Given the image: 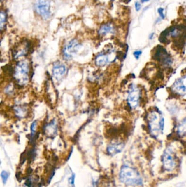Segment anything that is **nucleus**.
<instances>
[{
  "label": "nucleus",
  "mask_w": 186,
  "mask_h": 187,
  "mask_svg": "<svg viewBox=\"0 0 186 187\" xmlns=\"http://www.w3.org/2000/svg\"><path fill=\"white\" fill-rule=\"evenodd\" d=\"M113 31V27L109 24H104L101 26L98 31V34L101 36H105L106 34L111 32Z\"/></svg>",
  "instance_id": "nucleus-15"
},
{
  "label": "nucleus",
  "mask_w": 186,
  "mask_h": 187,
  "mask_svg": "<svg viewBox=\"0 0 186 187\" xmlns=\"http://www.w3.org/2000/svg\"><path fill=\"white\" fill-rule=\"evenodd\" d=\"M135 10H136V12L139 11L141 9V4H140L139 2H135Z\"/></svg>",
  "instance_id": "nucleus-22"
},
{
  "label": "nucleus",
  "mask_w": 186,
  "mask_h": 187,
  "mask_svg": "<svg viewBox=\"0 0 186 187\" xmlns=\"http://www.w3.org/2000/svg\"><path fill=\"white\" fill-rule=\"evenodd\" d=\"M176 133L180 137L186 136V117L182 119L177 125Z\"/></svg>",
  "instance_id": "nucleus-14"
},
{
  "label": "nucleus",
  "mask_w": 186,
  "mask_h": 187,
  "mask_svg": "<svg viewBox=\"0 0 186 187\" xmlns=\"http://www.w3.org/2000/svg\"><path fill=\"white\" fill-rule=\"evenodd\" d=\"M32 169H31V167H29V168L27 169V174H30L32 173Z\"/></svg>",
  "instance_id": "nucleus-25"
},
{
  "label": "nucleus",
  "mask_w": 186,
  "mask_h": 187,
  "mask_svg": "<svg viewBox=\"0 0 186 187\" xmlns=\"http://www.w3.org/2000/svg\"><path fill=\"white\" fill-rule=\"evenodd\" d=\"M142 54L141 51H136L133 53V55L134 56L136 59H139L140 56Z\"/></svg>",
  "instance_id": "nucleus-21"
},
{
  "label": "nucleus",
  "mask_w": 186,
  "mask_h": 187,
  "mask_svg": "<svg viewBox=\"0 0 186 187\" xmlns=\"http://www.w3.org/2000/svg\"></svg>",
  "instance_id": "nucleus-28"
},
{
  "label": "nucleus",
  "mask_w": 186,
  "mask_h": 187,
  "mask_svg": "<svg viewBox=\"0 0 186 187\" xmlns=\"http://www.w3.org/2000/svg\"><path fill=\"white\" fill-rule=\"evenodd\" d=\"M81 44L76 39H72L64 46L63 49V56L66 60H70L76 54L81 48Z\"/></svg>",
  "instance_id": "nucleus-6"
},
{
  "label": "nucleus",
  "mask_w": 186,
  "mask_h": 187,
  "mask_svg": "<svg viewBox=\"0 0 186 187\" xmlns=\"http://www.w3.org/2000/svg\"><path fill=\"white\" fill-rule=\"evenodd\" d=\"M120 179L127 186H139L143 184V179L137 170L128 166H123L120 174Z\"/></svg>",
  "instance_id": "nucleus-2"
},
{
  "label": "nucleus",
  "mask_w": 186,
  "mask_h": 187,
  "mask_svg": "<svg viewBox=\"0 0 186 187\" xmlns=\"http://www.w3.org/2000/svg\"><path fill=\"white\" fill-rule=\"evenodd\" d=\"M149 131L152 136L157 137L162 134L164 128V118L160 111L152 110L147 116Z\"/></svg>",
  "instance_id": "nucleus-1"
},
{
  "label": "nucleus",
  "mask_w": 186,
  "mask_h": 187,
  "mask_svg": "<svg viewBox=\"0 0 186 187\" xmlns=\"http://www.w3.org/2000/svg\"><path fill=\"white\" fill-rule=\"evenodd\" d=\"M25 185L27 187H31L32 186V182H31V180L30 179H28L25 182Z\"/></svg>",
  "instance_id": "nucleus-24"
},
{
  "label": "nucleus",
  "mask_w": 186,
  "mask_h": 187,
  "mask_svg": "<svg viewBox=\"0 0 186 187\" xmlns=\"http://www.w3.org/2000/svg\"><path fill=\"white\" fill-rule=\"evenodd\" d=\"M150 0H141V3H145V2H148Z\"/></svg>",
  "instance_id": "nucleus-27"
},
{
  "label": "nucleus",
  "mask_w": 186,
  "mask_h": 187,
  "mask_svg": "<svg viewBox=\"0 0 186 187\" xmlns=\"http://www.w3.org/2000/svg\"><path fill=\"white\" fill-rule=\"evenodd\" d=\"M157 12L159 14L161 19H164L165 18V15H164V9L162 8V7H160V8H159L157 9Z\"/></svg>",
  "instance_id": "nucleus-20"
},
{
  "label": "nucleus",
  "mask_w": 186,
  "mask_h": 187,
  "mask_svg": "<svg viewBox=\"0 0 186 187\" xmlns=\"http://www.w3.org/2000/svg\"><path fill=\"white\" fill-rule=\"evenodd\" d=\"M30 64L26 60H22L17 64L13 76L19 85H25L27 84L30 78Z\"/></svg>",
  "instance_id": "nucleus-3"
},
{
  "label": "nucleus",
  "mask_w": 186,
  "mask_h": 187,
  "mask_svg": "<svg viewBox=\"0 0 186 187\" xmlns=\"http://www.w3.org/2000/svg\"><path fill=\"white\" fill-rule=\"evenodd\" d=\"M172 93L179 96L186 95V75L178 78L171 86Z\"/></svg>",
  "instance_id": "nucleus-8"
},
{
  "label": "nucleus",
  "mask_w": 186,
  "mask_h": 187,
  "mask_svg": "<svg viewBox=\"0 0 186 187\" xmlns=\"http://www.w3.org/2000/svg\"><path fill=\"white\" fill-rule=\"evenodd\" d=\"M153 59L159 63L165 66H169L173 63V60L165 48L161 46L156 47L154 54H153Z\"/></svg>",
  "instance_id": "nucleus-4"
},
{
  "label": "nucleus",
  "mask_w": 186,
  "mask_h": 187,
  "mask_svg": "<svg viewBox=\"0 0 186 187\" xmlns=\"http://www.w3.org/2000/svg\"><path fill=\"white\" fill-rule=\"evenodd\" d=\"M52 71L53 76L56 79L59 80L66 75L67 71V69L64 64L60 63H56L54 65Z\"/></svg>",
  "instance_id": "nucleus-10"
},
{
  "label": "nucleus",
  "mask_w": 186,
  "mask_h": 187,
  "mask_svg": "<svg viewBox=\"0 0 186 187\" xmlns=\"http://www.w3.org/2000/svg\"><path fill=\"white\" fill-rule=\"evenodd\" d=\"M124 147V144L122 142L115 143L109 145L107 148V152L110 155H115L122 152Z\"/></svg>",
  "instance_id": "nucleus-13"
},
{
  "label": "nucleus",
  "mask_w": 186,
  "mask_h": 187,
  "mask_svg": "<svg viewBox=\"0 0 186 187\" xmlns=\"http://www.w3.org/2000/svg\"><path fill=\"white\" fill-rule=\"evenodd\" d=\"M15 112L17 116L23 118L26 114V110L23 107L17 106L15 108Z\"/></svg>",
  "instance_id": "nucleus-17"
},
{
  "label": "nucleus",
  "mask_w": 186,
  "mask_h": 187,
  "mask_svg": "<svg viewBox=\"0 0 186 187\" xmlns=\"http://www.w3.org/2000/svg\"><path fill=\"white\" fill-rule=\"evenodd\" d=\"M37 126V121H34V122L32 123V124H31V136H32V137H33L34 135V134H35Z\"/></svg>",
  "instance_id": "nucleus-19"
},
{
  "label": "nucleus",
  "mask_w": 186,
  "mask_h": 187,
  "mask_svg": "<svg viewBox=\"0 0 186 187\" xmlns=\"http://www.w3.org/2000/svg\"><path fill=\"white\" fill-rule=\"evenodd\" d=\"M153 36H154V33H152L151 34H150V36H149V38H150V39H152V38H153Z\"/></svg>",
  "instance_id": "nucleus-26"
},
{
  "label": "nucleus",
  "mask_w": 186,
  "mask_h": 187,
  "mask_svg": "<svg viewBox=\"0 0 186 187\" xmlns=\"http://www.w3.org/2000/svg\"><path fill=\"white\" fill-rule=\"evenodd\" d=\"M141 98V91L136 85H131L127 97L128 106L131 109H135L139 106Z\"/></svg>",
  "instance_id": "nucleus-5"
},
{
  "label": "nucleus",
  "mask_w": 186,
  "mask_h": 187,
  "mask_svg": "<svg viewBox=\"0 0 186 187\" xmlns=\"http://www.w3.org/2000/svg\"><path fill=\"white\" fill-rule=\"evenodd\" d=\"M1 178L2 179L3 183V184H6L7 182V180H8V173L6 171H3L1 172Z\"/></svg>",
  "instance_id": "nucleus-18"
},
{
  "label": "nucleus",
  "mask_w": 186,
  "mask_h": 187,
  "mask_svg": "<svg viewBox=\"0 0 186 187\" xmlns=\"http://www.w3.org/2000/svg\"><path fill=\"white\" fill-rule=\"evenodd\" d=\"M110 62L112 61L110 60L109 56L104 53L98 54L95 58V64L98 67H104Z\"/></svg>",
  "instance_id": "nucleus-11"
},
{
  "label": "nucleus",
  "mask_w": 186,
  "mask_h": 187,
  "mask_svg": "<svg viewBox=\"0 0 186 187\" xmlns=\"http://www.w3.org/2000/svg\"><path fill=\"white\" fill-rule=\"evenodd\" d=\"M162 162L164 169L167 171H172L176 167V161L173 152L170 148L165 150L162 156Z\"/></svg>",
  "instance_id": "nucleus-7"
},
{
  "label": "nucleus",
  "mask_w": 186,
  "mask_h": 187,
  "mask_svg": "<svg viewBox=\"0 0 186 187\" xmlns=\"http://www.w3.org/2000/svg\"><path fill=\"white\" fill-rule=\"evenodd\" d=\"M6 21H7L6 13L3 11H2L1 12V15H0V27H1V31H2L6 23Z\"/></svg>",
  "instance_id": "nucleus-16"
},
{
  "label": "nucleus",
  "mask_w": 186,
  "mask_h": 187,
  "mask_svg": "<svg viewBox=\"0 0 186 187\" xmlns=\"http://www.w3.org/2000/svg\"><path fill=\"white\" fill-rule=\"evenodd\" d=\"M36 9L38 14L44 19H47L51 15L50 0H38L36 4Z\"/></svg>",
  "instance_id": "nucleus-9"
},
{
  "label": "nucleus",
  "mask_w": 186,
  "mask_h": 187,
  "mask_svg": "<svg viewBox=\"0 0 186 187\" xmlns=\"http://www.w3.org/2000/svg\"><path fill=\"white\" fill-rule=\"evenodd\" d=\"M75 175L73 174L72 176V177H70L69 179V183L71 184H72V185H74V180H75Z\"/></svg>",
  "instance_id": "nucleus-23"
},
{
  "label": "nucleus",
  "mask_w": 186,
  "mask_h": 187,
  "mask_svg": "<svg viewBox=\"0 0 186 187\" xmlns=\"http://www.w3.org/2000/svg\"><path fill=\"white\" fill-rule=\"evenodd\" d=\"M57 131V127L55 120H52L49 124H48L44 128V132L45 134L48 137L55 136Z\"/></svg>",
  "instance_id": "nucleus-12"
}]
</instances>
